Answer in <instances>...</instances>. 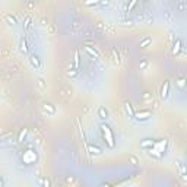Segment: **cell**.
I'll use <instances>...</instances> for the list:
<instances>
[{"instance_id":"603a6c76","label":"cell","mask_w":187,"mask_h":187,"mask_svg":"<svg viewBox=\"0 0 187 187\" xmlns=\"http://www.w3.org/2000/svg\"><path fill=\"white\" fill-rule=\"evenodd\" d=\"M140 2H143V0H140Z\"/></svg>"},{"instance_id":"ac0fdd59","label":"cell","mask_w":187,"mask_h":187,"mask_svg":"<svg viewBox=\"0 0 187 187\" xmlns=\"http://www.w3.org/2000/svg\"><path fill=\"white\" fill-rule=\"evenodd\" d=\"M177 85H178V88H181V89H184V86H186V81L181 78V79H178L177 81Z\"/></svg>"},{"instance_id":"2e32d148","label":"cell","mask_w":187,"mask_h":187,"mask_svg":"<svg viewBox=\"0 0 187 187\" xmlns=\"http://www.w3.org/2000/svg\"><path fill=\"white\" fill-rule=\"evenodd\" d=\"M137 2H139V0H132L130 5L127 6V10H129V12H132V10L134 9V6H136V3H137Z\"/></svg>"},{"instance_id":"ffe728a7","label":"cell","mask_w":187,"mask_h":187,"mask_svg":"<svg viewBox=\"0 0 187 187\" xmlns=\"http://www.w3.org/2000/svg\"><path fill=\"white\" fill-rule=\"evenodd\" d=\"M149 42H151V38H145V40H143L142 42H140V47H146V45H148Z\"/></svg>"},{"instance_id":"3957f363","label":"cell","mask_w":187,"mask_h":187,"mask_svg":"<svg viewBox=\"0 0 187 187\" xmlns=\"http://www.w3.org/2000/svg\"><path fill=\"white\" fill-rule=\"evenodd\" d=\"M151 117H152L151 111H136V113L133 114V119H136V120H139V121H145V120L151 119Z\"/></svg>"},{"instance_id":"9c48e42d","label":"cell","mask_w":187,"mask_h":187,"mask_svg":"<svg viewBox=\"0 0 187 187\" xmlns=\"http://www.w3.org/2000/svg\"><path fill=\"white\" fill-rule=\"evenodd\" d=\"M181 45H183V44H181V40H177V41L174 42V48H173V53H174V54H178V53L181 51Z\"/></svg>"},{"instance_id":"7c38bea8","label":"cell","mask_w":187,"mask_h":187,"mask_svg":"<svg viewBox=\"0 0 187 187\" xmlns=\"http://www.w3.org/2000/svg\"><path fill=\"white\" fill-rule=\"evenodd\" d=\"M42 108H44L45 111H48L50 114H54V113H56V108H54L51 104H44V105H42Z\"/></svg>"},{"instance_id":"8992f818","label":"cell","mask_w":187,"mask_h":187,"mask_svg":"<svg viewBox=\"0 0 187 187\" xmlns=\"http://www.w3.org/2000/svg\"><path fill=\"white\" fill-rule=\"evenodd\" d=\"M154 143H155V140H151V139H145V140H142V142H140V146L142 148H152L154 146Z\"/></svg>"},{"instance_id":"5bb4252c","label":"cell","mask_w":187,"mask_h":187,"mask_svg":"<svg viewBox=\"0 0 187 187\" xmlns=\"http://www.w3.org/2000/svg\"><path fill=\"white\" fill-rule=\"evenodd\" d=\"M27 133H28V129H23V130H20V133H19V137H18V140H19V142H22V140L25 139Z\"/></svg>"},{"instance_id":"7a4b0ae2","label":"cell","mask_w":187,"mask_h":187,"mask_svg":"<svg viewBox=\"0 0 187 187\" xmlns=\"http://www.w3.org/2000/svg\"><path fill=\"white\" fill-rule=\"evenodd\" d=\"M22 159H23V162H25V164H34V162L37 161V154H35V151H27L25 154H23Z\"/></svg>"},{"instance_id":"52a82bcc","label":"cell","mask_w":187,"mask_h":187,"mask_svg":"<svg viewBox=\"0 0 187 187\" xmlns=\"http://www.w3.org/2000/svg\"><path fill=\"white\" fill-rule=\"evenodd\" d=\"M88 151H89V154H95V155H100L102 151L98 148V146H95V145H88Z\"/></svg>"},{"instance_id":"9a60e30c","label":"cell","mask_w":187,"mask_h":187,"mask_svg":"<svg viewBox=\"0 0 187 187\" xmlns=\"http://www.w3.org/2000/svg\"><path fill=\"white\" fill-rule=\"evenodd\" d=\"M98 115L101 117V119H107V110H105L104 107H101V108L98 110Z\"/></svg>"},{"instance_id":"4fadbf2b","label":"cell","mask_w":187,"mask_h":187,"mask_svg":"<svg viewBox=\"0 0 187 187\" xmlns=\"http://www.w3.org/2000/svg\"><path fill=\"white\" fill-rule=\"evenodd\" d=\"M85 50H86V51H88V53H89V54H91L92 57H95V59H98V57H100V54H98V53H97L95 50H92L91 47H85Z\"/></svg>"},{"instance_id":"e0dca14e","label":"cell","mask_w":187,"mask_h":187,"mask_svg":"<svg viewBox=\"0 0 187 187\" xmlns=\"http://www.w3.org/2000/svg\"><path fill=\"white\" fill-rule=\"evenodd\" d=\"M6 19H8V22H10V23H12V25H18V20H16L13 16L8 15V16H6Z\"/></svg>"},{"instance_id":"6da1fadb","label":"cell","mask_w":187,"mask_h":187,"mask_svg":"<svg viewBox=\"0 0 187 187\" xmlns=\"http://www.w3.org/2000/svg\"><path fill=\"white\" fill-rule=\"evenodd\" d=\"M101 130H102V134H104V139H105L108 148L113 149V148H114V136H113L111 129H110L107 124H102V126H101Z\"/></svg>"},{"instance_id":"30bf717a","label":"cell","mask_w":187,"mask_h":187,"mask_svg":"<svg viewBox=\"0 0 187 187\" xmlns=\"http://www.w3.org/2000/svg\"><path fill=\"white\" fill-rule=\"evenodd\" d=\"M20 51H22V53H28V44H27V40H25V38L20 40Z\"/></svg>"},{"instance_id":"44dd1931","label":"cell","mask_w":187,"mask_h":187,"mask_svg":"<svg viewBox=\"0 0 187 187\" xmlns=\"http://www.w3.org/2000/svg\"><path fill=\"white\" fill-rule=\"evenodd\" d=\"M75 66L76 69L79 67V53H75Z\"/></svg>"},{"instance_id":"ba28073f","label":"cell","mask_w":187,"mask_h":187,"mask_svg":"<svg viewBox=\"0 0 187 187\" xmlns=\"http://www.w3.org/2000/svg\"><path fill=\"white\" fill-rule=\"evenodd\" d=\"M31 64L35 67V69H40V66H41V61H40V59H38V56H31Z\"/></svg>"},{"instance_id":"277c9868","label":"cell","mask_w":187,"mask_h":187,"mask_svg":"<svg viewBox=\"0 0 187 187\" xmlns=\"http://www.w3.org/2000/svg\"><path fill=\"white\" fill-rule=\"evenodd\" d=\"M168 92H170V82H164L162 89H161V98H162V100L168 98V95H170Z\"/></svg>"},{"instance_id":"8fae6325","label":"cell","mask_w":187,"mask_h":187,"mask_svg":"<svg viewBox=\"0 0 187 187\" xmlns=\"http://www.w3.org/2000/svg\"><path fill=\"white\" fill-rule=\"evenodd\" d=\"M124 108H126V113L129 114V117H130V119H133V114H134V111H133V108H132V104H130V102H127V104L124 105Z\"/></svg>"},{"instance_id":"7402d4cb","label":"cell","mask_w":187,"mask_h":187,"mask_svg":"<svg viewBox=\"0 0 187 187\" xmlns=\"http://www.w3.org/2000/svg\"><path fill=\"white\" fill-rule=\"evenodd\" d=\"M0 186H3V181H2V180H0Z\"/></svg>"},{"instance_id":"d6986e66","label":"cell","mask_w":187,"mask_h":187,"mask_svg":"<svg viewBox=\"0 0 187 187\" xmlns=\"http://www.w3.org/2000/svg\"><path fill=\"white\" fill-rule=\"evenodd\" d=\"M67 75H69V76H72V78H75V76L78 75V69H72V70H69Z\"/></svg>"},{"instance_id":"5b68a950","label":"cell","mask_w":187,"mask_h":187,"mask_svg":"<svg viewBox=\"0 0 187 187\" xmlns=\"http://www.w3.org/2000/svg\"><path fill=\"white\" fill-rule=\"evenodd\" d=\"M108 5V2H104V0H85L86 6H98V5Z\"/></svg>"}]
</instances>
